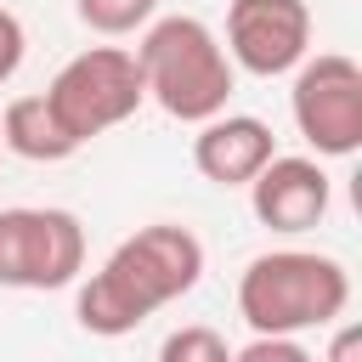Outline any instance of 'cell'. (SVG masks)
<instances>
[{
    "mask_svg": "<svg viewBox=\"0 0 362 362\" xmlns=\"http://www.w3.org/2000/svg\"><path fill=\"white\" fill-rule=\"evenodd\" d=\"M74 11H79V23H85L90 34L119 40V34L147 28V23L158 17V0H74Z\"/></svg>",
    "mask_w": 362,
    "mask_h": 362,
    "instance_id": "cell-11",
    "label": "cell"
},
{
    "mask_svg": "<svg viewBox=\"0 0 362 362\" xmlns=\"http://www.w3.org/2000/svg\"><path fill=\"white\" fill-rule=\"evenodd\" d=\"M136 68H141L147 102H158L181 124H209L215 113H226V102L238 90V68H232L221 34L192 11L153 17L141 28Z\"/></svg>",
    "mask_w": 362,
    "mask_h": 362,
    "instance_id": "cell-2",
    "label": "cell"
},
{
    "mask_svg": "<svg viewBox=\"0 0 362 362\" xmlns=\"http://www.w3.org/2000/svg\"><path fill=\"white\" fill-rule=\"evenodd\" d=\"M294 130L317 158H351L362 147V62L345 51H317L294 68Z\"/></svg>",
    "mask_w": 362,
    "mask_h": 362,
    "instance_id": "cell-6",
    "label": "cell"
},
{
    "mask_svg": "<svg viewBox=\"0 0 362 362\" xmlns=\"http://www.w3.org/2000/svg\"><path fill=\"white\" fill-rule=\"evenodd\" d=\"M198 277H204V243H198V232L192 226H175V221H153V226L130 232L79 283L74 317L96 339H124L153 311H164L181 294H192Z\"/></svg>",
    "mask_w": 362,
    "mask_h": 362,
    "instance_id": "cell-1",
    "label": "cell"
},
{
    "mask_svg": "<svg viewBox=\"0 0 362 362\" xmlns=\"http://www.w3.org/2000/svg\"><path fill=\"white\" fill-rule=\"evenodd\" d=\"M272 158H277V136L255 113H215L192 136V164L215 187H249Z\"/></svg>",
    "mask_w": 362,
    "mask_h": 362,
    "instance_id": "cell-9",
    "label": "cell"
},
{
    "mask_svg": "<svg viewBox=\"0 0 362 362\" xmlns=\"http://www.w3.org/2000/svg\"><path fill=\"white\" fill-rule=\"evenodd\" d=\"M322 362H362V328H356V322H334Z\"/></svg>",
    "mask_w": 362,
    "mask_h": 362,
    "instance_id": "cell-15",
    "label": "cell"
},
{
    "mask_svg": "<svg viewBox=\"0 0 362 362\" xmlns=\"http://www.w3.org/2000/svg\"><path fill=\"white\" fill-rule=\"evenodd\" d=\"M351 305V272L317 249H266L238 277V317L266 339L334 328Z\"/></svg>",
    "mask_w": 362,
    "mask_h": 362,
    "instance_id": "cell-3",
    "label": "cell"
},
{
    "mask_svg": "<svg viewBox=\"0 0 362 362\" xmlns=\"http://www.w3.org/2000/svg\"><path fill=\"white\" fill-rule=\"evenodd\" d=\"M85 272V226L74 209L17 204L0 209V288H68Z\"/></svg>",
    "mask_w": 362,
    "mask_h": 362,
    "instance_id": "cell-5",
    "label": "cell"
},
{
    "mask_svg": "<svg viewBox=\"0 0 362 362\" xmlns=\"http://www.w3.org/2000/svg\"><path fill=\"white\" fill-rule=\"evenodd\" d=\"M0 147L17 153V158H28V164H62V158L79 153V141L57 124V113L45 107L40 90L6 102V113H0Z\"/></svg>",
    "mask_w": 362,
    "mask_h": 362,
    "instance_id": "cell-10",
    "label": "cell"
},
{
    "mask_svg": "<svg viewBox=\"0 0 362 362\" xmlns=\"http://www.w3.org/2000/svg\"><path fill=\"white\" fill-rule=\"evenodd\" d=\"M23 57H28V28L11 6H0V85L23 68Z\"/></svg>",
    "mask_w": 362,
    "mask_h": 362,
    "instance_id": "cell-13",
    "label": "cell"
},
{
    "mask_svg": "<svg viewBox=\"0 0 362 362\" xmlns=\"http://www.w3.org/2000/svg\"><path fill=\"white\" fill-rule=\"evenodd\" d=\"M40 96H45V107L57 113V124H62L79 147L96 141L102 130L124 124V119L147 102L136 51H124V45H90V51L68 57Z\"/></svg>",
    "mask_w": 362,
    "mask_h": 362,
    "instance_id": "cell-4",
    "label": "cell"
},
{
    "mask_svg": "<svg viewBox=\"0 0 362 362\" xmlns=\"http://www.w3.org/2000/svg\"><path fill=\"white\" fill-rule=\"evenodd\" d=\"M328 204H334V181H328V170H322L317 158H305V153H277V158L249 181V209H255V221L272 226V232H288V238L322 226Z\"/></svg>",
    "mask_w": 362,
    "mask_h": 362,
    "instance_id": "cell-8",
    "label": "cell"
},
{
    "mask_svg": "<svg viewBox=\"0 0 362 362\" xmlns=\"http://www.w3.org/2000/svg\"><path fill=\"white\" fill-rule=\"evenodd\" d=\"M226 57L255 79L294 74L311 57V11L305 0H232L226 6Z\"/></svg>",
    "mask_w": 362,
    "mask_h": 362,
    "instance_id": "cell-7",
    "label": "cell"
},
{
    "mask_svg": "<svg viewBox=\"0 0 362 362\" xmlns=\"http://www.w3.org/2000/svg\"><path fill=\"white\" fill-rule=\"evenodd\" d=\"M158 362H232V345H226L215 328L187 322V328H170V334H164Z\"/></svg>",
    "mask_w": 362,
    "mask_h": 362,
    "instance_id": "cell-12",
    "label": "cell"
},
{
    "mask_svg": "<svg viewBox=\"0 0 362 362\" xmlns=\"http://www.w3.org/2000/svg\"><path fill=\"white\" fill-rule=\"evenodd\" d=\"M232 362H317L300 339H266V334H255L243 351H232Z\"/></svg>",
    "mask_w": 362,
    "mask_h": 362,
    "instance_id": "cell-14",
    "label": "cell"
}]
</instances>
